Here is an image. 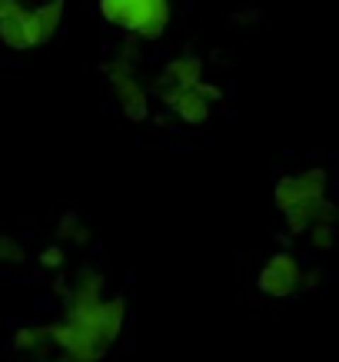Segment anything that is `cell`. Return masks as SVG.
Masks as SVG:
<instances>
[{
  "label": "cell",
  "mask_w": 339,
  "mask_h": 362,
  "mask_svg": "<svg viewBox=\"0 0 339 362\" xmlns=\"http://www.w3.org/2000/svg\"><path fill=\"white\" fill-rule=\"evenodd\" d=\"M273 197H276V209H280V213H286V209L293 206V203H296V183H293V176H283V180H276Z\"/></svg>",
  "instance_id": "obj_9"
},
{
  "label": "cell",
  "mask_w": 339,
  "mask_h": 362,
  "mask_svg": "<svg viewBox=\"0 0 339 362\" xmlns=\"http://www.w3.org/2000/svg\"><path fill=\"white\" fill-rule=\"evenodd\" d=\"M100 13L123 30L140 33L143 40H156L166 27L170 4L166 0H100Z\"/></svg>",
  "instance_id": "obj_1"
},
{
  "label": "cell",
  "mask_w": 339,
  "mask_h": 362,
  "mask_svg": "<svg viewBox=\"0 0 339 362\" xmlns=\"http://www.w3.org/2000/svg\"><path fill=\"white\" fill-rule=\"evenodd\" d=\"M4 256H11V259H17V256H21V252H17V246H13L11 240H0V259H4Z\"/></svg>",
  "instance_id": "obj_14"
},
{
  "label": "cell",
  "mask_w": 339,
  "mask_h": 362,
  "mask_svg": "<svg viewBox=\"0 0 339 362\" xmlns=\"http://www.w3.org/2000/svg\"><path fill=\"white\" fill-rule=\"evenodd\" d=\"M120 103H123V117H127V120L140 123V120H146V117H150V100H146L143 87L133 90V93H127V97H120Z\"/></svg>",
  "instance_id": "obj_7"
},
{
  "label": "cell",
  "mask_w": 339,
  "mask_h": 362,
  "mask_svg": "<svg viewBox=\"0 0 339 362\" xmlns=\"http://www.w3.org/2000/svg\"><path fill=\"white\" fill-rule=\"evenodd\" d=\"M13 7H17V0H0V21H4V17H7Z\"/></svg>",
  "instance_id": "obj_15"
},
{
  "label": "cell",
  "mask_w": 339,
  "mask_h": 362,
  "mask_svg": "<svg viewBox=\"0 0 339 362\" xmlns=\"http://www.w3.org/2000/svg\"><path fill=\"white\" fill-rule=\"evenodd\" d=\"M309 233H313V246H316V250H329V246H333V240H336V226H333L329 220L313 223V226H309Z\"/></svg>",
  "instance_id": "obj_10"
},
{
  "label": "cell",
  "mask_w": 339,
  "mask_h": 362,
  "mask_svg": "<svg viewBox=\"0 0 339 362\" xmlns=\"http://www.w3.org/2000/svg\"><path fill=\"white\" fill-rule=\"evenodd\" d=\"M256 283H260V293H266V296H276V299H286L296 289V283H289V279H286V276L280 273L276 266H270V263L260 269V279H256Z\"/></svg>",
  "instance_id": "obj_6"
},
{
  "label": "cell",
  "mask_w": 339,
  "mask_h": 362,
  "mask_svg": "<svg viewBox=\"0 0 339 362\" xmlns=\"http://www.w3.org/2000/svg\"><path fill=\"white\" fill-rule=\"evenodd\" d=\"M0 40L7 47H13V50H27V11H23L21 4L13 7L4 21H0Z\"/></svg>",
  "instance_id": "obj_3"
},
{
  "label": "cell",
  "mask_w": 339,
  "mask_h": 362,
  "mask_svg": "<svg viewBox=\"0 0 339 362\" xmlns=\"http://www.w3.org/2000/svg\"><path fill=\"white\" fill-rule=\"evenodd\" d=\"M200 80V60L197 57H180L173 64H166L163 77H160V87H193Z\"/></svg>",
  "instance_id": "obj_4"
},
{
  "label": "cell",
  "mask_w": 339,
  "mask_h": 362,
  "mask_svg": "<svg viewBox=\"0 0 339 362\" xmlns=\"http://www.w3.org/2000/svg\"><path fill=\"white\" fill-rule=\"evenodd\" d=\"M30 17H33V27H37L40 44H47V40L57 33V27H60V17H64V0H50V4H44V7L30 11Z\"/></svg>",
  "instance_id": "obj_5"
},
{
  "label": "cell",
  "mask_w": 339,
  "mask_h": 362,
  "mask_svg": "<svg viewBox=\"0 0 339 362\" xmlns=\"http://www.w3.org/2000/svg\"><path fill=\"white\" fill-rule=\"evenodd\" d=\"M270 266H276V269H280V273L286 276V279H289V283H296L299 286V263H296L293 256H289V252H273V259H270Z\"/></svg>",
  "instance_id": "obj_11"
},
{
  "label": "cell",
  "mask_w": 339,
  "mask_h": 362,
  "mask_svg": "<svg viewBox=\"0 0 339 362\" xmlns=\"http://www.w3.org/2000/svg\"><path fill=\"white\" fill-rule=\"evenodd\" d=\"M40 259H44V266H60V263H64V252L57 250V246H50V250H47Z\"/></svg>",
  "instance_id": "obj_13"
},
{
  "label": "cell",
  "mask_w": 339,
  "mask_h": 362,
  "mask_svg": "<svg viewBox=\"0 0 339 362\" xmlns=\"http://www.w3.org/2000/svg\"><path fill=\"white\" fill-rule=\"evenodd\" d=\"M47 339H50L47 326H27V329H17V332H13V346H17L21 352L40 349V346H44Z\"/></svg>",
  "instance_id": "obj_8"
},
{
  "label": "cell",
  "mask_w": 339,
  "mask_h": 362,
  "mask_svg": "<svg viewBox=\"0 0 339 362\" xmlns=\"http://www.w3.org/2000/svg\"><path fill=\"white\" fill-rule=\"evenodd\" d=\"M163 100H166V107L180 117V120L186 123H203L209 120V100H203L193 87H166L163 90Z\"/></svg>",
  "instance_id": "obj_2"
},
{
  "label": "cell",
  "mask_w": 339,
  "mask_h": 362,
  "mask_svg": "<svg viewBox=\"0 0 339 362\" xmlns=\"http://www.w3.org/2000/svg\"><path fill=\"white\" fill-rule=\"evenodd\" d=\"M193 90H197L203 100H219V90L213 87V83H203V80H197V83H193Z\"/></svg>",
  "instance_id": "obj_12"
}]
</instances>
